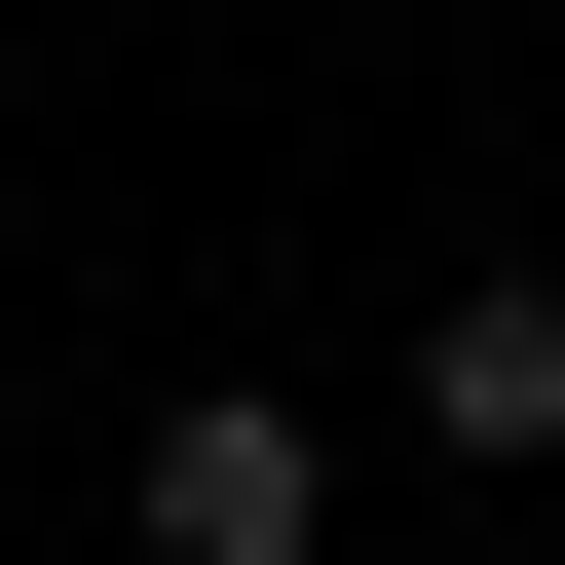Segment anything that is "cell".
I'll return each mask as SVG.
<instances>
[{
    "instance_id": "3",
    "label": "cell",
    "mask_w": 565,
    "mask_h": 565,
    "mask_svg": "<svg viewBox=\"0 0 565 565\" xmlns=\"http://www.w3.org/2000/svg\"><path fill=\"white\" fill-rule=\"evenodd\" d=\"M340 565H452V527H340Z\"/></svg>"
},
{
    "instance_id": "1",
    "label": "cell",
    "mask_w": 565,
    "mask_h": 565,
    "mask_svg": "<svg viewBox=\"0 0 565 565\" xmlns=\"http://www.w3.org/2000/svg\"><path fill=\"white\" fill-rule=\"evenodd\" d=\"M114 565H340V415H302V377H189V415L114 452Z\"/></svg>"
},
{
    "instance_id": "2",
    "label": "cell",
    "mask_w": 565,
    "mask_h": 565,
    "mask_svg": "<svg viewBox=\"0 0 565 565\" xmlns=\"http://www.w3.org/2000/svg\"><path fill=\"white\" fill-rule=\"evenodd\" d=\"M415 452H565V264H452L415 302Z\"/></svg>"
}]
</instances>
